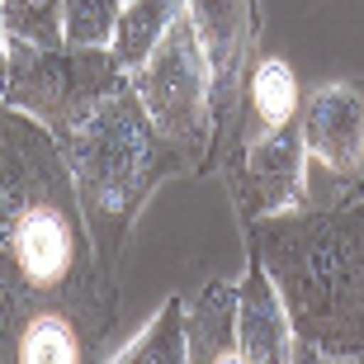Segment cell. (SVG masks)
Segmentation results:
<instances>
[{"label":"cell","instance_id":"1","mask_svg":"<svg viewBox=\"0 0 364 364\" xmlns=\"http://www.w3.org/2000/svg\"><path fill=\"white\" fill-rule=\"evenodd\" d=\"M53 312L105 346L119 322V284L100 265L57 137L0 100V346Z\"/></svg>","mask_w":364,"mask_h":364},{"label":"cell","instance_id":"2","mask_svg":"<svg viewBox=\"0 0 364 364\" xmlns=\"http://www.w3.org/2000/svg\"><path fill=\"white\" fill-rule=\"evenodd\" d=\"M246 251L274 279L298 341L326 360H364V185L246 223Z\"/></svg>","mask_w":364,"mask_h":364},{"label":"cell","instance_id":"3","mask_svg":"<svg viewBox=\"0 0 364 364\" xmlns=\"http://www.w3.org/2000/svg\"><path fill=\"white\" fill-rule=\"evenodd\" d=\"M57 147H62V156L71 166L100 265L109 274H119L123 242H128L137 213L147 208L151 189L171 176H185L189 156L151 123V114L142 109L133 85L109 95L81 128L57 137Z\"/></svg>","mask_w":364,"mask_h":364},{"label":"cell","instance_id":"4","mask_svg":"<svg viewBox=\"0 0 364 364\" xmlns=\"http://www.w3.org/2000/svg\"><path fill=\"white\" fill-rule=\"evenodd\" d=\"M128 85L171 142L189 156L194 176H208L218 166V123H213V76L208 57L199 48L189 10L180 14L171 33L156 43V53L137 71H128Z\"/></svg>","mask_w":364,"mask_h":364},{"label":"cell","instance_id":"5","mask_svg":"<svg viewBox=\"0 0 364 364\" xmlns=\"http://www.w3.org/2000/svg\"><path fill=\"white\" fill-rule=\"evenodd\" d=\"M123 85H128V71L109 48H71V43L33 48V43L10 38V81L0 100L38 119L53 137H67Z\"/></svg>","mask_w":364,"mask_h":364},{"label":"cell","instance_id":"6","mask_svg":"<svg viewBox=\"0 0 364 364\" xmlns=\"http://www.w3.org/2000/svg\"><path fill=\"white\" fill-rule=\"evenodd\" d=\"M223 180L232 189L237 218L256 223V218L284 213L303 203V166H308V147H303V123L289 119L279 133L260 137V142H237L223 151Z\"/></svg>","mask_w":364,"mask_h":364},{"label":"cell","instance_id":"7","mask_svg":"<svg viewBox=\"0 0 364 364\" xmlns=\"http://www.w3.org/2000/svg\"><path fill=\"white\" fill-rule=\"evenodd\" d=\"M199 48L208 57V76H213V123H218V161L237 123L242 105V85L251 71V48L260 38V5L256 0H185Z\"/></svg>","mask_w":364,"mask_h":364},{"label":"cell","instance_id":"8","mask_svg":"<svg viewBox=\"0 0 364 364\" xmlns=\"http://www.w3.org/2000/svg\"><path fill=\"white\" fill-rule=\"evenodd\" d=\"M303 147L322 171L355 180L364 166V85L331 81L303 100Z\"/></svg>","mask_w":364,"mask_h":364},{"label":"cell","instance_id":"9","mask_svg":"<svg viewBox=\"0 0 364 364\" xmlns=\"http://www.w3.org/2000/svg\"><path fill=\"white\" fill-rule=\"evenodd\" d=\"M237 346H242L246 364H294V350H298L284 298L256 256H251L242 284H237Z\"/></svg>","mask_w":364,"mask_h":364},{"label":"cell","instance_id":"10","mask_svg":"<svg viewBox=\"0 0 364 364\" xmlns=\"http://www.w3.org/2000/svg\"><path fill=\"white\" fill-rule=\"evenodd\" d=\"M298 114H303V90H298L294 67L274 53L256 57L251 71H246L242 105H237V123H232L228 147H237V142H260V137L279 133L284 123L298 119Z\"/></svg>","mask_w":364,"mask_h":364},{"label":"cell","instance_id":"11","mask_svg":"<svg viewBox=\"0 0 364 364\" xmlns=\"http://www.w3.org/2000/svg\"><path fill=\"white\" fill-rule=\"evenodd\" d=\"M189 364H246L237 346V284L208 279L194 303H185Z\"/></svg>","mask_w":364,"mask_h":364},{"label":"cell","instance_id":"12","mask_svg":"<svg viewBox=\"0 0 364 364\" xmlns=\"http://www.w3.org/2000/svg\"><path fill=\"white\" fill-rule=\"evenodd\" d=\"M180 14H185V0H123L119 28L109 38V53L119 57L123 71H137L156 53V43L171 33Z\"/></svg>","mask_w":364,"mask_h":364},{"label":"cell","instance_id":"13","mask_svg":"<svg viewBox=\"0 0 364 364\" xmlns=\"http://www.w3.org/2000/svg\"><path fill=\"white\" fill-rule=\"evenodd\" d=\"M105 364H189V341H185V303L176 294L161 303V312L147 322V331L123 346Z\"/></svg>","mask_w":364,"mask_h":364},{"label":"cell","instance_id":"14","mask_svg":"<svg viewBox=\"0 0 364 364\" xmlns=\"http://www.w3.org/2000/svg\"><path fill=\"white\" fill-rule=\"evenodd\" d=\"M5 10V38L33 43V48H62V0H0Z\"/></svg>","mask_w":364,"mask_h":364},{"label":"cell","instance_id":"15","mask_svg":"<svg viewBox=\"0 0 364 364\" xmlns=\"http://www.w3.org/2000/svg\"><path fill=\"white\" fill-rule=\"evenodd\" d=\"M123 0H62V33L71 48H109Z\"/></svg>","mask_w":364,"mask_h":364},{"label":"cell","instance_id":"16","mask_svg":"<svg viewBox=\"0 0 364 364\" xmlns=\"http://www.w3.org/2000/svg\"><path fill=\"white\" fill-rule=\"evenodd\" d=\"M5 81H10V38H5V10H0V95H5Z\"/></svg>","mask_w":364,"mask_h":364},{"label":"cell","instance_id":"17","mask_svg":"<svg viewBox=\"0 0 364 364\" xmlns=\"http://www.w3.org/2000/svg\"><path fill=\"white\" fill-rule=\"evenodd\" d=\"M294 364H326L322 350H312L308 341H298V350H294Z\"/></svg>","mask_w":364,"mask_h":364},{"label":"cell","instance_id":"18","mask_svg":"<svg viewBox=\"0 0 364 364\" xmlns=\"http://www.w3.org/2000/svg\"><path fill=\"white\" fill-rule=\"evenodd\" d=\"M326 364H364V360H326Z\"/></svg>","mask_w":364,"mask_h":364}]
</instances>
